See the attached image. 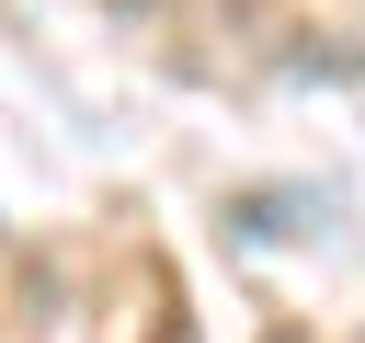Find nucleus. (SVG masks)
Returning a JSON list of instances; mask_svg holds the SVG:
<instances>
[{
    "label": "nucleus",
    "mask_w": 365,
    "mask_h": 343,
    "mask_svg": "<svg viewBox=\"0 0 365 343\" xmlns=\"http://www.w3.org/2000/svg\"><path fill=\"white\" fill-rule=\"evenodd\" d=\"M114 11H137V0H114Z\"/></svg>",
    "instance_id": "1"
}]
</instances>
